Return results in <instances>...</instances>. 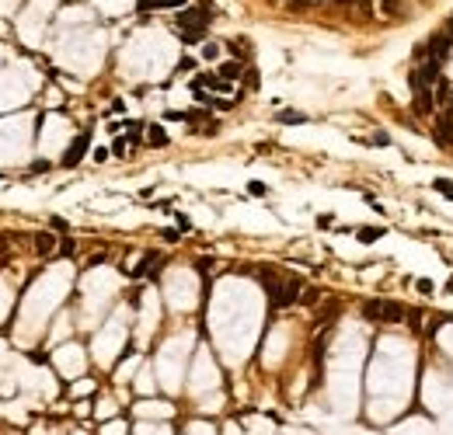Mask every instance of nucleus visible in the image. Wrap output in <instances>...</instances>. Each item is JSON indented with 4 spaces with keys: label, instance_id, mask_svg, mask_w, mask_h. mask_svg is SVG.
<instances>
[{
    "label": "nucleus",
    "instance_id": "412c9836",
    "mask_svg": "<svg viewBox=\"0 0 453 435\" xmlns=\"http://www.w3.org/2000/svg\"><path fill=\"white\" fill-rule=\"evenodd\" d=\"M446 35H450V39H453V21H450V24H446Z\"/></svg>",
    "mask_w": 453,
    "mask_h": 435
},
{
    "label": "nucleus",
    "instance_id": "39448f33",
    "mask_svg": "<svg viewBox=\"0 0 453 435\" xmlns=\"http://www.w3.org/2000/svg\"><path fill=\"white\" fill-rule=\"evenodd\" d=\"M87 143H91V136H77V139H74L70 150L63 153V167H77L80 160H84V153H87Z\"/></svg>",
    "mask_w": 453,
    "mask_h": 435
},
{
    "label": "nucleus",
    "instance_id": "7ed1b4c3",
    "mask_svg": "<svg viewBox=\"0 0 453 435\" xmlns=\"http://www.w3.org/2000/svg\"><path fill=\"white\" fill-rule=\"evenodd\" d=\"M363 314L370 320H380V324H401L404 320V306H397L391 299H373V303L363 306Z\"/></svg>",
    "mask_w": 453,
    "mask_h": 435
},
{
    "label": "nucleus",
    "instance_id": "20e7f679",
    "mask_svg": "<svg viewBox=\"0 0 453 435\" xmlns=\"http://www.w3.org/2000/svg\"><path fill=\"white\" fill-rule=\"evenodd\" d=\"M433 136L439 139V146H453V112H450V108L436 115V129H433Z\"/></svg>",
    "mask_w": 453,
    "mask_h": 435
},
{
    "label": "nucleus",
    "instance_id": "dca6fc26",
    "mask_svg": "<svg viewBox=\"0 0 453 435\" xmlns=\"http://www.w3.org/2000/svg\"><path fill=\"white\" fill-rule=\"evenodd\" d=\"M49 226H53L56 234H63V230H66V219H63V216H53V219H49Z\"/></svg>",
    "mask_w": 453,
    "mask_h": 435
},
{
    "label": "nucleus",
    "instance_id": "9b49d317",
    "mask_svg": "<svg viewBox=\"0 0 453 435\" xmlns=\"http://www.w3.org/2000/svg\"><path fill=\"white\" fill-rule=\"evenodd\" d=\"M380 234H384L380 226H366V230H359V240H363V244H373V240L380 237Z\"/></svg>",
    "mask_w": 453,
    "mask_h": 435
},
{
    "label": "nucleus",
    "instance_id": "2eb2a0df",
    "mask_svg": "<svg viewBox=\"0 0 453 435\" xmlns=\"http://www.w3.org/2000/svg\"><path fill=\"white\" fill-rule=\"evenodd\" d=\"M415 289H418L422 296H429V293H433L436 286H433V282H429V278H418V282H415Z\"/></svg>",
    "mask_w": 453,
    "mask_h": 435
},
{
    "label": "nucleus",
    "instance_id": "aec40b11",
    "mask_svg": "<svg viewBox=\"0 0 453 435\" xmlns=\"http://www.w3.org/2000/svg\"><path fill=\"white\" fill-rule=\"evenodd\" d=\"M331 219H335V216H331V213H321V216H317V226L324 230V226H331Z\"/></svg>",
    "mask_w": 453,
    "mask_h": 435
},
{
    "label": "nucleus",
    "instance_id": "f8f14e48",
    "mask_svg": "<svg viewBox=\"0 0 453 435\" xmlns=\"http://www.w3.org/2000/svg\"><path fill=\"white\" fill-rule=\"evenodd\" d=\"M143 7H181L185 0H139Z\"/></svg>",
    "mask_w": 453,
    "mask_h": 435
},
{
    "label": "nucleus",
    "instance_id": "0eeeda50",
    "mask_svg": "<svg viewBox=\"0 0 453 435\" xmlns=\"http://www.w3.org/2000/svg\"><path fill=\"white\" fill-rule=\"evenodd\" d=\"M241 73H244V66H241V60H234V63H223V66H220V77H223V80H237Z\"/></svg>",
    "mask_w": 453,
    "mask_h": 435
},
{
    "label": "nucleus",
    "instance_id": "423d86ee",
    "mask_svg": "<svg viewBox=\"0 0 453 435\" xmlns=\"http://www.w3.org/2000/svg\"><path fill=\"white\" fill-rule=\"evenodd\" d=\"M376 7H380L384 18H408L412 14V4L408 0H380Z\"/></svg>",
    "mask_w": 453,
    "mask_h": 435
},
{
    "label": "nucleus",
    "instance_id": "1a4fd4ad",
    "mask_svg": "<svg viewBox=\"0 0 453 435\" xmlns=\"http://www.w3.org/2000/svg\"><path fill=\"white\" fill-rule=\"evenodd\" d=\"M53 247H56V237H53V234H39V237H35V251H39V254H49Z\"/></svg>",
    "mask_w": 453,
    "mask_h": 435
},
{
    "label": "nucleus",
    "instance_id": "6e6552de",
    "mask_svg": "<svg viewBox=\"0 0 453 435\" xmlns=\"http://www.w3.org/2000/svg\"><path fill=\"white\" fill-rule=\"evenodd\" d=\"M147 143H150V146H164V143H168V133H164L160 125H150V129H147Z\"/></svg>",
    "mask_w": 453,
    "mask_h": 435
},
{
    "label": "nucleus",
    "instance_id": "f03ea898",
    "mask_svg": "<svg viewBox=\"0 0 453 435\" xmlns=\"http://www.w3.org/2000/svg\"><path fill=\"white\" fill-rule=\"evenodd\" d=\"M206 24H209V14L199 11V7H188V11L178 14V35L185 42H199L206 39Z\"/></svg>",
    "mask_w": 453,
    "mask_h": 435
},
{
    "label": "nucleus",
    "instance_id": "a211bd4d",
    "mask_svg": "<svg viewBox=\"0 0 453 435\" xmlns=\"http://www.w3.org/2000/svg\"><path fill=\"white\" fill-rule=\"evenodd\" d=\"M192 66H196V60H192V56H185V60L178 63V70H181V73H188V70H192Z\"/></svg>",
    "mask_w": 453,
    "mask_h": 435
},
{
    "label": "nucleus",
    "instance_id": "9d476101",
    "mask_svg": "<svg viewBox=\"0 0 453 435\" xmlns=\"http://www.w3.org/2000/svg\"><path fill=\"white\" fill-rule=\"evenodd\" d=\"M279 122H286V125H300V122H307V115H300V112H279Z\"/></svg>",
    "mask_w": 453,
    "mask_h": 435
},
{
    "label": "nucleus",
    "instance_id": "ddd939ff",
    "mask_svg": "<svg viewBox=\"0 0 453 435\" xmlns=\"http://www.w3.org/2000/svg\"><path fill=\"white\" fill-rule=\"evenodd\" d=\"M433 188H436V192H443L446 198H453V181H446V178H436V181H433Z\"/></svg>",
    "mask_w": 453,
    "mask_h": 435
},
{
    "label": "nucleus",
    "instance_id": "4468645a",
    "mask_svg": "<svg viewBox=\"0 0 453 435\" xmlns=\"http://www.w3.org/2000/svg\"><path fill=\"white\" fill-rule=\"evenodd\" d=\"M220 56V45L217 42H206V45H202V60H217Z\"/></svg>",
    "mask_w": 453,
    "mask_h": 435
},
{
    "label": "nucleus",
    "instance_id": "f257e3e1",
    "mask_svg": "<svg viewBox=\"0 0 453 435\" xmlns=\"http://www.w3.org/2000/svg\"><path fill=\"white\" fill-rule=\"evenodd\" d=\"M261 286L269 289V299H272V306H276V310L290 306V303L300 296V278H286V282H279L276 275L261 272Z\"/></svg>",
    "mask_w": 453,
    "mask_h": 435
},
{
    "label": "nucleus",
    "instance_id": "f3484780",
    "mask_svg": "<svg viewBox=\"0 0 453 435\" xmlns=\"http://www.w3.org/2000/svg\"><path fill=\"white\" fill-rule=\"evenodd\" d=\"M366 143H370V146H387V143H391V139H387V133H380V136H373V139H366Z\"/></svg>",
    "mask_w": 453,
    "mask_h": 435
},
{
    "label": "nucleus",
    "instance_id": "6ab92c4d",
    "mask_svg": "<svg viewBox=\"0 0 453 435\" xmlns=\"http://www.w3.org/2000/svg\"><path fill=\"white\" fill-rule=\"evenodd\" d=\"M248 192H251V195H265V185H261V181H251Z\"/></svg>",
    "mask_w": 453,
    "mask_h": 435
}]
</instances>
